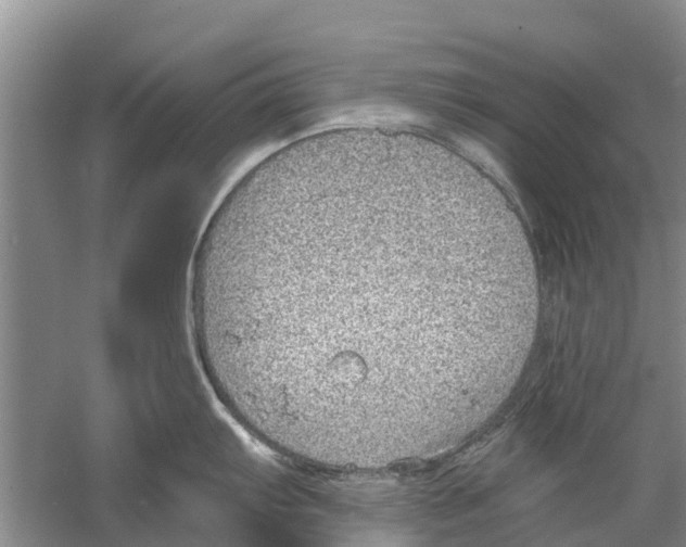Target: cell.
I'll return each instance as SVG.
<instances>
[{
    "label": "cell",
    "mask_w": 686,
    "mask_h": 547,
    "mask_svg": "<svg viewBox=\"0 0 686 547\" xmlns=\"http://www.w3.org/2000/svg\"><path fill=\"white\" fill-rule=\"evenodd\" d=\"M536 287L525 240L443 165L345 144L221 199L190 302L203 370L247 430L376 469L452 448L498 407Z\"/></svg>",
    "instance_id": "cell-1"
}]
</instances>
